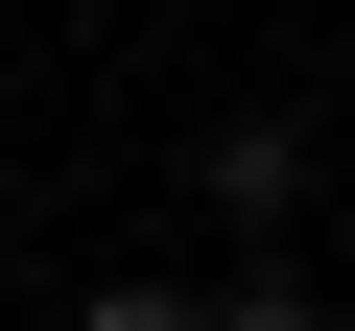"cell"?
Returning a JSON list of instances; mask_svg holds the SVG:
<instances>
[{"label": "cell", "mask_w": 355, "mask_h": 331, "mask_svg": "<svg viewBox=\"0 0 355 331\" xmlns=\"http://www.w3.org/2000/svg\"><path fill=\"white\" fill-rule=\"evenodd\" d=\"M308 190H331V118H284V95H237V118L190 142V213H214L237 260H284V213H308Z\"/></svg>", "instance_id": "6da1fadb"}, {"label": "cell", "mask_w": 355, "mask_h": 331, "mask_svg": "<svg viewBox=\"0 0 355 331\" xmlns=\"http://www.w3.org/2000/svg\"><path fill=\"white\" fill-rule=\"evenodd\" d=\"M71 331H214V284H166V260H142V284H71Z\"/></svg>", "instance_id": "7a4b0ae2"}, {"label": "cell", "mask_w": 355, "mask_h": 331, "mask_svg": "<svg viewBox=\"0 0 355 331\" xmlns=\"http://www.w3.org/2000/svg\"><path fill=\"white\" fill-rule=\"evenodd\" d=\"M214 331H331V284H284V260H237V284H214Z\"/></svg>", "instance_id": "3957f363"}, {"label": "cell", "mask_w": 355, "mask_h": 331, "mask_svg": "<svg viewBox=\"0 0 355 331\" xmlns=\"http://www.w3.org/2000/svg\"><path fill=\"white\" fill-rule=\"evenodd\" d=\"M0 190H24V166H0Z\"/></svg>", "instance_id": "277c9868"}]
</instances>
